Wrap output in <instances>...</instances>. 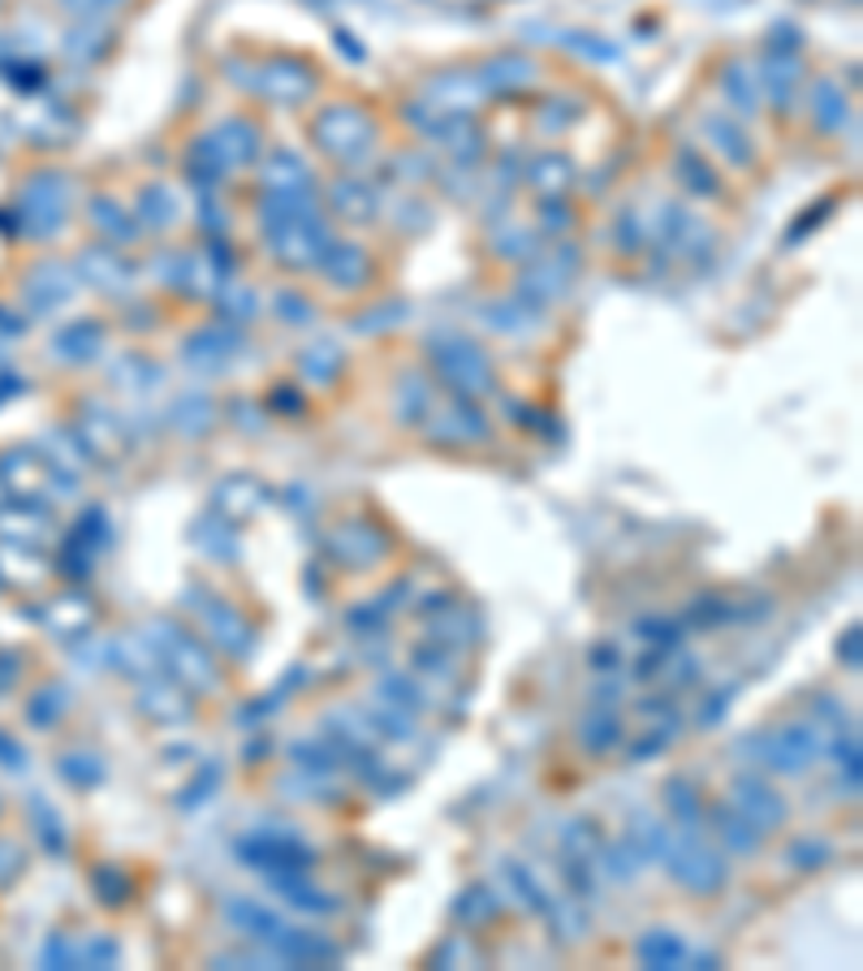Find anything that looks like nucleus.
<instances>
[{
    "mask_svg": "<svg viewBox=\"0 0 863 971\" xmlns=\"http://www.w3.org/2000/svg\"><path fill=\"white\" fill-rule=\"evenodd\" d=\"M682 959H687V945L669 929H652L639 937V963H643V968L666 971V968H678Z\"/></svg>",
    "mask_w": 863,
    "mask_h": 971,
    "instance_id": "13",
    "label": "nucleus"
},
{
    "mask_svg": "<svg viewBox=\"0 0 863 971\" xmlns=\"http://www.w3.org/2000/svg\"><path fill=\"white\" fill-rule=\"evenodd\" d=\"M760 760L778 773H803L816 751H821V726L816 721H794V726H782L773 735H760Z\"/></svg>",
    "mask_w": 863,
    "mask_h": 971,
    "instance_id": "3",
    "label": "nucleus"
},
{
    "mask_svg": "<svg viewBox=\"0 0 863 971\" xmlns=\"http://www.w3.org/2000/svg\"><path fill=\"white\" fill-rule=\"evenodd\" d=\"M566 851L575 854V859H591V854L600 851V833L591 829L588 820H575V825H566Z\"/></svg>",
    "mask_w": 863,
    "mask_h": 971,
    "instance_id": "25",
    "label": "nucleus"
},
{
    "mask_svg": "<svg viewBox=\"0 0 863 971\" xmlns=\"http://www.w3.org/2000/svg\"><path fill=\"white\" fill-rule=\"evenodd\" d=\"M48 575V562H43L35 548L27 544H9L0 553V579H18V587H35Z\"/></svg>",
    "mask_w": 863,
    "mask_h": 971,
    "instance_id": "15",
    "label": "nucleus"
},
{
    "mask_svg": "<svg viewBox=\"0 0 863 971\" xmlns=\"http://www.w3.org/2000/svg\"><path fill=\"white\" fill-rule=\"evenodd\" d=\"M328 548L337 562L346 566H372L376 557H385V536L372 527V523H342L333 536H328Z\"/></svg>",
    "mask_w": 863,
    "mask_h": 971,
    "instance_id": "8",
    "label": "nucleus"
},
{
    "mask_svg": "<svg viewBox=\"0 0 863 971\" xmlns=\"http://www.w3.org/2000/svg\"><path fill=\"white\" fill-rule=\"evenodd\" d=\"M493 911H497V898H493L488 890H471L467 898H463V902H458V916H463V920H471V924L488 920Z\"/></svg>",
    "mask_w": 863,
    "mask_h": 971,
    "instance_id": "28",
    "label": "nucleus"
},
{
    "mask_svg": "<svg viewBox=\"0 0 863 971\" xmlns=\"http://www.w3.org/2000/svg\"><path fill=\"white\" fill-rule=\"evenodd\" d=\"M666 803L673 820L687 829V833H696L700 829V816H704V799H700V790L691 786V781H669L666 786Z\"/></svg>",
    "mask_w": 863,
    "mask_h": 971,
    "instance_id": "17",
    "label": "nucleus"
},
{
    "mask_svg": "<svg viewBox=\"0 0 863 971\" xmlns=\"http://www.w3.org/2000/svg\"><path fill=\"white\" fill-rule=\"evenodd\" d=\"M43 959L57 963V968H74V963H79V954H74V945H70L65 937H52L48 950H43Z\"/></svg>",
    "mask_w": 863,
    "mask_h": 971,
    "instance_id": "31",
    "label": "nucleus"
},
{
    "mask_svg": "<svg viewBox=\"0 0 863 971\" xmlns=\"http://www.w3.org/2000/svg\"><path fill=\"white\" fill-rule=\"evenodd\" d=\"M725 704H730V687H725V691H721V696L712 699V704H704V712H700V721H717V717H721V712H725Z\"/></svg>",
    "mask_w": 863,
    "mask_h": 971,
    "instance_id": "33",
    "label": "nucleus"
},
{
    "mask_svg": "<svg viewBox=\"0 0 863 971\" xmlns=\"http://www.w3.org/2000/svg\"><path fill=\"white\" fill-rule=\"evenodd\" d=\"M552 920V932L566 941V937H583L588 932V916H583V907L579 902H570V898H561V902H549L545 907Z\"/></svg>",
    "mask_w": 863,
    "mask_h": 971,
    "instance_id": "21",
    "label": "nucleus"
},
{
    "mask_svg": "<svg viewBox=\"0 0 863 971\" xmlns=\"http://www.w3.org/2000/svg\"><path fill=\"white\" fill-rule=\"evenodd\" d=\"M139 708H143L152 721L173 726V721H186V717H191V691H182V687H173V682H152L148 691H139Z\"/></svg>",
    "mask_w": 863,
    "mask_h": 971,
    "instance_id": "12",
    "label": "nucleus"
},
{
    "mask_svg": "<svg viewBox=\"0 0 863 971\" xmlns=\"http://www.w3.org/2000/svg\"><path fill=\"white\" fill-rule=\"evenodd\" d=\"M61 712H65V691H61V687H43V696L31 704V721H35L40 730H48Z\"/></svg>",
    "mask_w": 863,
    "mask_h": 971,
    "instance_id": "26",
    "label": "nucleus"
},
{
    "mask_svg": "<svg viewBox=\"0 0 863 971\" xmlns=\"http://www.w3.org/2000/svg\"><path fill=\"white\" fill-rule=\"evenodd\" d=\"M506 881H510V890L522 893V902H527L531 911H545V907H549V898H545V890H540V881H536L522 863H506Z\"/></svg>",
    "mask_w": 863,
    "mask_h": 971,
    "instance_id": "23",
    "label": "nucleus"
},
{
    "mask_svg": "<svg viewBox=\"0 0 863 971\" xmlns=\"http://www.w3.org/2000/svg\"><path fill=\"white\" fill-rule=\"evenodd\" d=\"M290 756H294L303 769H333V765H337V751H333V747L324 751L319 742H298V747H290Z\"/></svg>",
    "mask_w": 863,
    "mask_h": 971,
    "instance_id": "27",
    "label": "nucleus"
},
{
    "mask_svg": "<svg viewBox=\"0 0 863 971\" xmlns=\"http://www.w3.org/2000/svg\"><path fill=\"white\" fill-rule=\"evenodd\" d=\"M436 367L445 381H454L458 388H471V393H484L493 385V372H488V358L479 354L467 342H449V346L436 350Z\"/></svg>",
    "mask_w": 863,
    "mask_h": 971,
    "instance_id": "7",
    "label": "nucleus"
},
{
    "mask_svg": "<svg viewBox=\"0 0 863 971\" xmlns=\"http://www.w3.org/2000/svg\"><path fill=\"white\" fill-rule=\"evenodd\" d=\"M734 808L760 829V833H769V829H778V825H785V803H782V795L764 781V777H755V773H743V777H734Z\"/></svg>",
    "mask_w": 863,
    "mask_h": 971,
    "instance_id": "4",
    "label": "nucleus"
},
{
    "mask_svg": "<svg viewBox=\"0 0 863 971\" xmlns=\"http://www.w3.org/2000/svg\"><path fill=\"white\" fill-rule=\"evenodd\" d=\"M225 920H230V924H234L237 932H246V937L264 941V945H273L276 937L285 932L281 916H273L268 907H260L255 898H234V902L225 907Z\"/></svg>",
    "mask_w": 863,
    "mask_h": 971,
    "instance_id": "10",
    "label": "nucleus"
},
{
    "mask_svg": "<svg viewBox=\"0 0 863 971\" xmlns=\"http://www.w3.org/2000/svg\"><path fill=\"white\" fill-rule=\"evenodd\" d=\"M315 134H319V148H324V152L351 160V155H358L363 148H367L372 125H367L363 109H328V113L319 117Z\"/></svg>",
    "mask_w": 863,
    "mask_h": 971,
    "instance_id": "5",
    "label": "nucleus"
},
{
    "mask_svg": "<svg viewBox=\"0 0 863 971\" xmlns=\"http://www.w3.org/2000/svg\"><path fill=\"white\" fill-rule=\"evenodd\" d=\"M118 954H121V945L113 941V937H87L82 950H79V959L87 963V968H113Z\"/></svg>",
    "mask_w": 863,
    "mask_h": 971,
    "instance_id": "24",
    "label": "nucleus"
},
{
    "mask_svg": "<svg viewBox=\"0 0 863 971\" xmlns=\"http://www.w3.org/2000/svg\"><path fill=\"white\" fill-rule=\"evenodd\" d=\"M61 773L70 777L74 786H95V781L104 777V765H100L95 756H87V765H74V756H65V760H61Z\"/></svg>",
    "mask_w": 863,
    "mask_h": 971,
    "instance_id": "29",
    "label": "nucleus"
},
{
    "mask_svg": "<svg viewBox=\"0 0 863 971\" xmlns=\"http://www.w3.org/2000/svg\"><path fill=\"white\" fill-rule=\"evenodd\" d=\"M18 868H22V854H18V847L0 842V886H4L9 877H18Z\"/></svg>",
    "mask_w": 863,
    "mask_h": 971,
    "instance_id": "32",
    "label": "nucleus"
},
{
    "mask_svg": "<svg viewBox=\"0 0 863 971\" xmlns=\"http://www.w3.org/2000/svg\"><path fill=\"white\" fill-rule=\"evenodd\" d=\"M91 886H95L104 907H125V902H130V881L121 877V868H95V872H91Z\"/></svg>",
    "mask_w": 863,
    "mask_h": 971,
    "instance_id": "22",
    "label": "nucleus"
},
{
    "mask_svg": "<svg viewBox=\"0 0 863 971\" xmlns=\"http://www.w3.org/2000/svg\"><path fill=\"white\" fill-rule=\"evenodd\" d=\"M579 738H583V747H588L591 756H605V751H613V747L622 742V726H618V717L596 712L588 726L579 730Z\"/></svg>",
    "mask_w": 863,
    "mask_h": 971,
    "instance_id": "19",
    "label": "nucleus"
},
{
    "mask_svg": "<svg viewBox=\"0 0 863 971\" xmlns=\"http://www.w3.org/2000/svg\"><path fill=\"white\" fill-rule=\"evenodd\" d=\"M237 854L246 859V863H255V868H268V872H303V868H312L315 854L307 847H298L294 838H276V833H255V838H246Z\"/></svg>",
    "mask_w": 863,
    "mask_h": 971,
    "instance_id": "6",
    "label": "nucleus"
},
{
    "mask_svg": "<svg viewBox=\"0 0 863 971\" xmlns=\"http://www.w3.org/2000/svg\"><path fill=\"white\" fill-rule=\"evenodd\" d=\"M152 644H160V653L169 657V669H173L191 691H207V687H216L221 665H216V657H207L203 648H195L186 630L160 621V626H152Z\"/></svg>",
    "mask_w": 863,
    "mask_h": 971,
    "instance_id": "2",
    "label": "nucleus"
},
{
    "mask_svg": "<svg viewBox=\"0 0 863 971\" xmlns=\"http://www.w3.org/2000/svg\"><path fill=\"white\" fill-rule=\"evenodd\" d=\"M790 859L799 863V868H821V859H829V847H824L821 838L812 842V838H803L794 851H790Z\"/></svg>",
    "mask_w": 863,
    "mask_h": 971,
    "instance_id": "30",
    "label": "nucleus"
},
{
    "mask_svg": "<svg viewBox=\"0 0 863 971\" xmlns=\"http://www.w3.org/2000/svg\"><path fill=\"white\" fill-rule=\"evenodd\" d=\"M712 825H717V833L725 838V847L734 854H755L760 851V829L747 820L743 812H730V808H712Z\"/></svg>",
    "mask_w": 863,
    "mask_h": 971,
    "instance_id": "14",
    "label": "nucleus"
},
{
    "mask_svg": "<svg viewBox=\"0 0 863 971\" xmlns=\"http://www.w3.org/2000/svg\"><path fill=\"white\" fill-rule=\"evenodd\" d=\"M273 886L281 893H285V898H290L294 907H303V911H333V907H337V902H333L328 893H324V890H312V886H307L303 877L294 881V877H276V872H273Z\"/></svg>",
    "mask_w": 863,
    "mask_h": 971,
    "instance_id": "20",
    "label": "nucleus"
},
{
    "mask_svg": "<svg viewBox=\"0 0 863 971\" xmlns=\"http://www.w3.org/2000/svg\"><path fill=\"white\" fill-rule=\"evenodd\" d=\"M273 945H276V954H281V959H290V963H303V968H312V963H333V959H337V945H333L324 932L285 929L273 941Z\"/></svg>",
    "mask_w": 863,
    "mask_h": 971,
    "instance_id": "9",
    "label": "nucleus"
},
{
    "mask_svg": "<svg viewBox=\"0 0 863 971\" xmlns=\"http://www.w3.org/2000/svg\"><path fill=\"white\" fill-rule=\"evenodd\" d=\"M666 859H669V877L691 893H717L721 886H725V877H730L725 859H721L717 851H708L696 833L678 838V842L666 851Z\"/></svg>",
    "mask_w": 863,
    "mask_h": 971,
    "instance_id": "1",
    "label": "nucleus"
},
{
    "mask_svg": "<svg viewBox=\"0 0 863 971\" xmlns=\"http://www.w3.org/2000/svg\"><path fill=\"white\" fill-rule=\"evenodd\" d=\"M324 272H328L337 285H363V281H367V255H363V246H337V251H328Z\"/></svg>",
    "mask_w": 863,
    "mask_h": 971,
    "instance_id": "18",
    "label": "nucleus"
},
{
    "mask_svg": "<svg viewBox=\"0 0 863 971\" xmlns=\"http://www.w3.org/2000/svg\"><path fill=\"white\" fill-rule=\"evenodd\" d=\"M203 621H207V635H212V644H216L221 653H242V648L251 644V635H255V630H251V621L237 618L234 609H230V605H221V600L203 609Z\"/></svg>",
    "mask_w": 863,
    "mask_h": 971,
    "instance_id": "11",
    "label": "nucleus"
},
{
    "mask_svg": "<svg viewBox=\"0 0 863 971\" xmlns=\"http://www.w3.org/2000/svg\"><path fill=\"white\" fill-rule=\"evenodd\" d=\"M48 626L57 630V635H79L91 626V600L82 596V591H65V596H57L52 605H48Z\"/></svg>",
    "mask_w": 863,
    "mask_h": 971,
    "instance_id": "16",
    "label": "nucleus"
}]
</instances>
